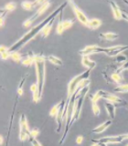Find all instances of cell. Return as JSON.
Listing matches in <instances>:
<instances>
[{"label":"cell","instance_id":"38","mask_svg":"<svg viewBox=\"0 0 128 146\" xmlns=\"http://www.w3.org/2000/svg\"><path fill=\"white\" fill-rule=\"evenodd\" d=\"M4 143V137L2 135H0V146H1Z\"/></svg>","mask_w":128,"mask_h":146},{"label":"cell","instance_id":"19","mask_svg":"<svg viewBox=\"0 0 128 146\" xmlns=\"http://www.w3.org/2000/svg\"><path fill=\"white\" fill-rule=\"evenodd\" d=\"M101 25H102V20L98 19V18H93V19H89V22L86 27L91 30H94L101 27Z\"/></svg>","mask_w":128,"mask_h":146},{"label":"cell","instance_id":"2","mask_svg":"<svg viewBox=\"0 0 128 146\" xmlns=\"http://www.w3.org/2000/svg\"><path fill=\"white\" fill-rule=\"evenodd\" d=\"M45 58L40 55H35V67L37 72V86H38V97L39 100L41 99L42 96L44 84H45V77H46V68H45Z\"/></svg>","mask_w":128,"mask_h":146},{"label":"cell","instance_id":"29","mask_svg":"<svg viewBox=\"0 0 128 146\" xmlns=\"http://www.w3.org/2000/svg\"><path fill=\"white\" fill-rule=\"evenodd\" d=\"M114 61L117 62V63H120V64H123L125 62L127 61V58L125 55H123V54H119L117 56H115V58H114Z\"/></svg>","mask_w":128,"mask_h":146},{"label":"cell","instance_id":"41","mask_svg":"<svg viewBox=\"0 0 128 146\" xmlns=\"http://www.w3.org/2000/svg\"><path fill=\"white\" fill-rule=\"evenodd\" d=\"M4 12H5L4 8H0V14H2V13H4Z\"/></svg>","mask_w":128,"mask_h":146},{"label":"cell","instance_id":"22","mask_svg":"<svg viewBox=\"0 0 128 146\" xmlns=\"http://www.w3.org/2000/svg\"><path fill=\"white\" fill-rule=\"evenodd\" d=\"M0 58L3 60H7L10 58V52H9L8 48L5 47L3 45H0Z\"/></svg>","mask_w":128,"mask_h":146},{"label":"cell","instance_id":"39","mask_svg":"<svg viewBox=\"0 0 128 146\" xmlns=\"http://www.w3.org/2000/svg\"><path fill=\"white\" fill-rule=\"evenodd\" d=\"M100 144V146H107L106 143H98Z\"/></svg>","mask_w":128,"mask_h":146},{"label":"cell","instance_id":"1","mask_svg":"<svg viewBox=\"0 0 128 146\" xmlns=\"http://www.w3.org/2000/svg\"><path fill=\"white\" fill-rule=\"evenodd\" d=\"M68 5V1L66 2H64L63 4H61V6H59L56 10L53 11L50 15L48 17H46L45 19L43 21H41L39 24H38L36 27H34L33 29H30L29 32H27V34H25L24 36H22V38L17 41V42L14 44L13 46H11L10 48H9V52H13V51H18L20 48H22L24 46L29 42V41H30L31 39H33L35 36L38 35L39 33H41V31L43 30V29L45 27V26L48 24V23L52 19V18L54 17H56L58 15H59V14L61 13V11L63 10L64 8H65V7Z\"/></svg>","mask_w":128,"mask_h":146},{"label":"cell","instance_id":"4","mask_svg":"<svg viewBox=\"0 0 128 146\" xmlns=\"http://www.w3.org/2000/svg\"><path fill=\"white\" fill-rule=\"evenodd\" d=\"M91 71V70H87L84 72H82L78 76L74 77L71 80H70V82H69V84H68V100L76 92L78 86H79V84L81 81H83L85 80H89Z\"/></svg>","mask_w":128,"mask_h":146},{"label":"cell","instance_id":"6","mask_svg":"<svg viewBox=\"0 0 128 146\" xmlns=\"http://www.w3.org/2000/svg\"><path fill=\"white\" fill-rule=\"evenodd\" d=\"M30 137V129L27 124V120L25 114H21L19 119V140L24 141Z\"/></svg>","mask_w":128,"mask_h":146},{"label":"cell","instance_id":"11","mask_svg":"<svg viewBox=\"0 0 128 146\" xmlns=\"http://www.w3.org/2000/svg\"><path fill=\"white\" fill-rule=\"evenodd\" d=\"M103 49H104V48L99 47V46H97V45H90V46H86L83 49L80 50L79 54L81 57H84V56L89 57L91 54L103 52Z\"/></svg>","mask_w":128,"mask_h":146},{"label":"cell","instance_id":"26","mask_svg":"<svg viewBox=\"0 0 128 146\" xmlns=\"http://www.w3.org/2000/svg\"><path fill=\"white\" fill-rule=\"evenodd\" d=\"M111 80H113V82H114V83H121L123 79L120 73L113 72L111 74Z\"/></svg>","mask_w":128,"mask_h":146},{"label":"cell","instance_id":"7","mask_svg":"<svg viewBox=\"0 0 128 146\" xmlns=\"http://www.w3.org/2000/svg\"><path fill=\"white\" fill-rule=\"evenodd\" d=\"M50 7V2L49 1H44L43 4L41 5V6L38 8V10H37V12L34 14L33 16L30 17L29 18H27V20H25L24 22H23V27H29L32 25V23H33L37 18H38L39 16L43 15V14L48 10L49 7Z\"/></svg>","mask_w":128,"mask_h":146},{"label":"cell","instance_id":"27","mask_svg":"<svg viewBox=\"0 0 128 146\" xmlns=\"http://www.w3.org/2000/svg\"><path fill=\"white\" fill-rule=\"evenodd\" d=\"M10 58L13 59L14 61L16 62H19L22 60V55L18 52V51H13V52H10Z\"/></svg>","mask_w":128,"mask_h":146},{"label":"cell","instance_id":"30","mask_svg":"<svg viewBox=\"0 0 128 146\" xmlns=\"http://www.w3.org/2000/svg\"><path fill=\"white\" fill-rule=\"evenodd\" d=\"M91 111L95 116H99L100 114V107L97 102H91Z\"/></svg>","mask_w":128,"mask_h":146},{"label":"cell","instance_id":"12","mask_svg":"<svg viewBox=\"0 0 128 146\" xmlns=\"http://www.w3.org/2000/svg\"><path fill=\"white\" fill-rule=\"evenodd\" d=\"M72 25H73L72 20H65V21L61 20V13L59 14V21L57 26V33L59 35H62L63 32L69 29H71Z\"/></svg>","mask_w":128,"mask_h":146},{"label":"cell","instance_id":"40","mask_svg":"<svg viewBox=\"0 0 128 146\" xmlns=\"http://www.w3.org/2000/svg\"><path fill=\"white\" fill-rule=\"evenodd\" d=\"M91 146H100V144L98 143H93V144H91Z\"/></svg>","mask_w":128,"mask_h":146},{"label":"cell","instance_id":"24","mask_svg":"<svg viewBox=\"0 0 128 146\" xmlns=\"http://www.w3.org/2000/svg\"><path fill=\"white\" fill-rule=\"evenodd\" d=\"M63 102H64V100H61V102H59V103H57L56 105H55V106L52 107V109L50 110V111H49V115H50V117L55 118V117L57 116L59 110V108H61V106L62 105Z\"/></svg>","mask_w":128,"mask_h":146},{"label":"cell","instance_id":"36","mask_svg":"<svg viewBox=\"0 0 128 146\" xmlns=\"http://www.w3.org/2000/svg\"><path fill=\"white\" fill-rule=\"evenodd\" d=\"M83 140H84V138H83V137H82L81 135L78 136L77 138H76V143H77V144H81V143H82V141H83Z\"/></svg>","mask_w":128,"mask_h":146},{"label":"cell","instance_id":"25","mask_svg":"<svg viewBox=\"0 0 128 146\" xmlns=\"http://www.w3.org/2000/svg\"><path fill=\"white\" fill-rule=\"evenodd\" d=\"M114 92L117 93H125L128 92V84H121L113 89Z\"/></svg>","mask_w":128,"mask_h":146},{"label":"cell","instance_id":"17","mask_svg":"<svg viewBox=\"0 0 128 146\" xmlns=\"http://www.w3.org/2000/svg\"><path fill=\"white\" fill-rule=\"evenodd\" d=\"M111 124H112V120L104 121L103 123H102V124H100L99 126L94 128V129L93 130V133H97V134L102 133V132H103Z\"/></svg>","mask_w":128,"mask_h":146},{"label":"cell","instance_id":"8","mask_svg":"<svg viewBox=\"0 0 128 146\" xmlns=\"http://www.w3.org/2000/svg\"><path fill=\"white\" fill-rule=\"evenodd\" d=\"M128 140V133H125L122 135H115V136H107L103 137L100 139L93 140V143H121L123 141Z\"/></svg>","mask_w":128,"mask_h":146},{"label":"cell","instance_id":"18","mask_svg":"<svg viewBox=\"0 0 128 146\" xmlns=\"http://www.w3.org/2000/svg\"><path fill=\"white\" fill-rule=\"evenodd\" d=\"M21 62L24 66L30 67L32 64H35V55L33 53H29L26 58H22Z\"/></svg>","mask_w":128,"mask_h":146},{"label":"cell","instance_id":"32","mask_svg":"<svg viewBox=\"0 0 128 146\" xmlns=\"http://www.w3.org/2000/svg\"><path fill=\"white\" fill-rule=\"evenodd\" d=\"M29 143H30V144L32 146H42L39 141L37 140L36 138H34V137H29Z\"/></svg>","mask_w":128,"mask_h":146},{"label":"cell","instance_id":"13","mask_svg":"<svg viewBox=\"0 0 128 146\" xmlns=\"http://www.w3.org/2000/svg\"><path fill=\"white\" fill-rule=\"evenodd\" d=\"M108 4L110 5V7H111L113 17L115 18L116 20H121L123 13H122V10L120 9V7H119V6L117 5V3L115 1H113V0H109Z\"/></svg>","mask_w":128,"mask_h":146},{"label":"cell","instance_id":"15","mask_svg":"<svg viewBox=\"0 0 128 146\" xmlns=\"http://www.w3.org/2000/svg\"><path fill=\"white\" fill-rule=\"evenodd\" d=\"M104 107L109 117L111 119H114V117H115V105H114V103L107 102L104 103Z\"/></svg>","mask_w":128,"mask_h":146},{"label":"cell","instance_id":"9","mask_svg":"<svg viewBox=\"0 0 128 146\" xmlns=\"http://www.w3.org/2000/svg\"><path fill=\"white\" fill-rule=\"evenodd\" d=\"M68 4L71 5L72 10H73V12H74L75 16L77 17V19L79 20V22H81L82 25L87 26V24H88V22H89L88 17H87L85 14L79 8V7H78L77 5L75 4V2L71 1H71H68Z\"/></svg>","mask_w":128,"mask_h":146},{"label":"cell","instance_id":"35","mask_svg":"<svg viewBox=\"0 0 128 146\" xmlns=\"http://www.w3.org/2000/svg\"><path fill=\"white\" fill-rule=\"evenodd\" d=\"M39 130L38 128H33L32 130H30V137H34V138H37V136L39 134Z\"/></svg>","mask_w":128,"mask_h":146},{"label":"cell","instance_id":"42","mask_svg":"<svg viewBox=\"0 0 128 146\" xmlns=\"http://www.w3.org/2000/svg\"><path fill=\"white\" fill-rule=\"evenodd\" d=\"M123 3H125V5H127V6H128V1H126V0H123Z\"/></svg>","mask_w":128,"mask_h":146},{"label":"cell","instance_id":"28","mask_svg":"<svg viewBox=\"0 0 128 146\" xmlns=\"http://www.w3.org/2000/svg\"><path fill=\"white\" fill-rule=\"evenodd\" d=\"M17 8V4L14 3V2H9L7 3L6 6L4 7V10L7 11V12H12L14 11L15 9Z\"/></svg>","mask_w":128,"mask_h":146},{"label":"cell","instance_id":"20","mask_svg":"<svg viewBox=\"0 0 128 146\" xmlns=\"http://www.w3.org/2000/svg\"><path fill=\"white\" fill-rule=\"evenodd\" d=\"M100 38H103L104 40H115L118 38V34L113 33V32H108V33H101L100 34Z\"/></svg>","mask_w":128,"mask_h":146},{"label":"cell","instance_id":"34","mask_svg":"<svg viewBox=\"0 0 128 146\" xmlns=\"http://www.w3.org/2000/svg\"><path fill=\"white\" fill-rule=\"evenodd\" d=\"M128 70V60L126 62H125L123 64H122V66H120L118 68H117V70L115 72L117 73H120L122 72L123 70Z\"/></svg>","mask_w":128,"mask_h":146},{"label":"cell","instance_id":"5","mask_svg":"<svg viewBox=\"0 0 128 146\" xmlns=\"http://www.w3.org/2000/svg\"><path fill=\"white\" fill-rule=\"evenodd\" d=\"M95 94L98 96L99 99H103V100H106L107 102L116 103L118 106H126L127 105L125 100H123V99H121L120 97H118L116 95H113L111 92H108V91L100 90L98 91H96Z\"/></svg>","mask_w":128,"mask_h":146},{"label":"cell","instance_id":"37","mask_svg":"<svg viewBox=\"0 0 128 146\" xmlns=\"http://www.w3.org/2000/svg\"><path fill=\"white\" fill-rule=\"evenodd\" d=\"M122 19H125V20L128 21V14L126 12L122 14Z\"/></svg>","mask_w":128,"mask_h":146},{"label":"cell","instance_id":"14","mask_svg":"<svg viewBox=\"0 0 128 146\" xmlns=\"http://www.w3.org/2000/svg\"><path fill=\"white\" fill-rule=\"evenodd\" d=\"M44 1H39V0H36V1H23L21 2V7L25 10H33L35 7H39L41 5L43 4Z\"/></svg>","mask_w":128,"mask_h":146},{"label":"cell","instance_id":"31","mask_svg":"<svg viewBox=\"0 0 128 146\" xmlns=\"http://www.w3.org/2000/svg\"><path fill=\"white\" fill-rule=\"evenodd\" d=\"M24 83H25V77L21 80L19 85H18V88H17V95L18 96L23 95V85H24Z\"/></svg>","mask_w":128,"mask_h":146},{"label":"cell","instance_id":"3","mask_svg":"<svg viewBox=\"0 0 128 146\" xmlns=\"http://www.w3.org/2000/svg\"><path fill=\"white\" fill-rule=\"evenodd\" d=\"M89 90H90L89 86H86V87H84V88H82L81 90H76L77 95H76V99H75V102H74L73 115H72L71 121L70 123V127H71V125L73 124V123L79 120V118L81 116V109H82V106H83L85 96L87 95V93L89 92Z\"/></svg>","mask_w":128,"mask_h":146},{"label":"cell","instance_id":"43","mask_svg":"<svg viewBox=\"0 0 128 146\" xmlns=\"http://www.w3.org/2000/svg\"><path fill=\"white\" fill-rule=\"evenodd\" d=\"M126 146H128V144H127V145H126Z\"/></svg>","mask_w":128,"mask_h":146},{"label":"cell","instance_id":"16","mask_svg":"<svg viewBox=\"0 0 128 146\" xmlns=\"http://www.w3.org/2000/svg\"><path fill=\"white\" fill-rule=\"evenodd\" d=\"M81 64H82V66L86 67L88 70H93V68L96 67V62L90 59L88 56L81 57Z\"/></svg>","mask_w":128,"mask_h":146},{"label":"cell","instance_id":"23","mask_svg":"<svg viewBox=\"0 0 128 146\" xmlns=\"http://www.w3.org/2000/svg\"><path fill=\"white\" fill-rule=\"evenodd\" d=\"M46 58H47V59L49 62L54 64L55 66H62L63 62H62L61 59L59 58L58 57H55V56H53V55H49V56L46 57Z\"/></svg>","mask_w":128,"mask_h":146},{"label":"cell","instance_id":"33","mask_svg":"<svg viewBox=\"0 0 128 146\" xmlns=\"http://www.w3.org/2000/svg\"><path fill=\"white\" fill-rule=\"evenodd\" d=\"M7 14V11H5L4 13L0 14V29H1V27H3L4 25H5V19H6Z\"/></svg>","mask_w":128,"mask_h":146},{"label":"cell","instance_id":"21","mask_svg":"<svg viewBox=\"0 0 128 146\" xmlns=\"http://www.w3.org/2000/svg\"><path fill=\"white\" fill-rule=\"evenodd\" d=\"M55 18H56V17L52 18V19L50 20V21L48 23V24L45 26V27L43 29V30L41 31V35H42L43 38H46V36H48L49 35L50 30H51V29H52L53 23H54V21H55Z\"/></svg>","mask_w":128,"mask_h":146},{"label":"cell","instance_id":"10","mask_svg":"<svg viewBox=\"0 0 128 146\" xmlns=\"http://www.w3.org/2000/svg\"><path fill=\"white\" fill-rule=\"evenodd\" d=\"M127 49H128V45H118L106 48H104L103 53H105L109 57H115L119 54H122L123 51H125Z\"/></svg>","mask_w":128,"mask_h":146}]
</instances>
